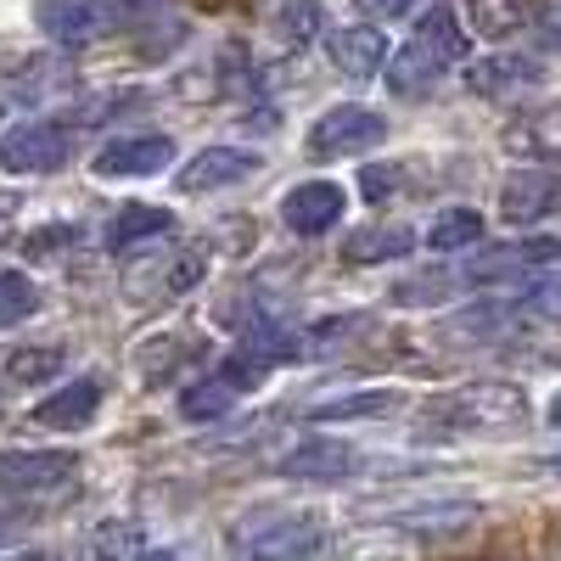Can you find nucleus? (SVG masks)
Wrapping results in <instances>:
<instances>
[{
    "label": "nucleus",
    "mask_w": 561,
    "mask_h": 561,
    "mask_svg": "<svg viewBox=\"0 0 561 561\" xmlns=\"http://www.w3.org/2000/svg\"><path fill=\"white\" fill-rule=\"evenodd\" d=\"M466 57V28L449 7H433L427 18L415 23L410 45L404 51L388 57V90L393 96H421V90H433L455 62Z\"/></svg>",
    "instance_id": "nucleus-1"
},
{
    "label": "nucleus",
    "mask_w": 561,
    "mask_h": 561,
    "mask_svg": "<svg viewBox=\"0 0 561 561\" xmlns=\"http://www.w3.org/2000/svg\"><path fill=\"white\" fill-rule=\"evenodd\" d=\"M528 415V393L511 382H466L433 404H421V421L438 433H505Z\"/></svg>",
    "instance_id": "nucleus-2"
},
{
    "label": "nucleus",
    "mask_w": 561,
    "mask_h": 561,
    "mask_svg": "<svg viewBox=\"0 0 561 561\" xmlns=\"http://www.w3.org/2000/svg\"><path fill=\"white\" fill-rule=\"evenodd\" d=\"M79 494V460L73 455H0V517H23V511H45L57 500Z\"/></svg>",
    "instance_id": "nucleus-3"
},
{
    "label": "nucleus",
    "mask_w": 561,
    "mask_h": 561,
    "mask_svg": "<svg viewBox=\"0 0 561 561\" xmlns=\"http://www.w3.org/2000/svg\"><path fill=\"white\" fill-rule=\"evenodd\" d=\"M230 550L237 556H320L325 550V523L314 511H259V517H242L230 528Z\"/></svg>",
    "instance_id": "nucleus-4"
},
{
    "label": "nucleus",
    "mask_w": 561,
    "mask_h": 561,
    "mask_svg": "<svg viewBox=\"0 0 561 561\" xmlns=\"http://www.w3.org/2000/svg\"><path fill=\"white\" fill-rule=\"evenodd\" d=\"M73 158V129L57 118H28L0 135V174H51Z\"/></svg>",
    "instance_id": "nucleus-5"
},
{
    "label": "nucleus",
    "mask_w": 561,
    "mask_h": 561,
    "mask_svg": "<svg viewBox=\"0 0 561 561\" xmlns=\"http://www.w3.org/2000/svg\"><path fill=\"white\" fill-rule=\"evenodd\" d=\"M382 140H388V118L382 113L343 102V107H332L309 129V152L314 158H359L370 147H382Z\"/></svg>",
    "instance_id": "nucleus-6"
},
{
    "label": "nucleus",
    "mask_w": 561,
    "mask_h": 561,
    "mask_svg": "<svg viewBox=\"0 0 561 561\" xmlns=\"http://www.w3.org/2000/svg\"><path fill=\"white\" fill-rule=\"evenodd\" d=\"M550 264H561V237H528V242H505V248L478 253L460 270V280L466 287H489V280H517V275L550 270Z\"/></svg>",
    "instance_id": "nucleus-7"
},
{
    "label": "nucleus",
    "mask_w": 561,
    "mask_h": 561,
    "mask_svg": "<svg viewBox=\"0 0 561 561\" xmlns=\"http://www.w3.org/2000/svg\"><path fill=\"white\" fill-rule=\"evenodd\" d=\"M561 214V169H523L500 185V219L505 225H539Z\"/></svg>",
    "instance_id": "nucleus-8"
},
{
    "label": "nucleus",
    "mask_w": 561,
    "mask_h": 561,
    "mask_svg": "<svg viewBox=\"0 0 561 561\" xmlns=\"http://www.w3.org/2000/svg\"><path fill=\"white\" fill-rule=\"evenodd\" d=\"M348 208V192L337 180H304L293 185L287 197H280V219H287V230H298V237H325Z\"/></svg>",
    "instance_id": "nucleus-9"
},
{
    "label": "nucleus",
    "mask_w": 561,
    "mask_h": 561,
    "mask_svg": "<svg viewBox=\"0 0 561 561\" xmlns=\"http://www.w3.org/2000/svg\"><path fill=\"white\" fill-rule=\"evenodd\" d=\"M174 163V140L169 135H118L96 152V174L107 180H140V174H163Z\"/></svg>",
    "instance_id": "nucleus-10"
},
{
    "label": "nucleus",
    "mask_w": 561,
    "mask_h": 561,
    "mask_svg": "<svg viewBox=\"0 0 561 561\" xmlns=\"http://www.w3.org/2000/svg\"><path fill=\"white\" fill-rule=\"evenodd\" d=\"M34 23L57 45H90L107 28V7L102 0H34Z\"/></svg>",
    "instance_id": "nucleus-11"
},
{
    "label": "nucleus",
    "mask_w": 561,
    "mask_h": 561,
    "mask_svg": "<svg viewBox=\"0 0 561 561\" xmlns=\"http://www.w3.org/2000/svg\"><path fill=\"white\" fill-rule=\"evenodd\" d=\"M259 174V152L248 147H208L197 152L192 163L180 169V192H225L237 180H253Z\"/></svg>",
    "instance_id": "nucleus-12"
},
{
    "label": "nucleus",
    "mask_w": 561,
    "mask_h": 561,
    "mask_svg": "<svg viewBox=\"0 0 561 561\" xmlns=\"http://www.w3.org/2000/svg\"><path fill=\"white\" fill-rule=\"evenodd\" d=\"M500 147L523 163H556L561 158V107H539V113H523L500 129Z\"/></svg>",
    "instance_id": "nucleus-13"
},
{
    "label": "nucleus",
    "mask_w": 561,
    "mask_h": 561,
    "mask_svg": "<svg viewBox=\"0 0 561 561\" xmlns=\"http://www.w3.org/2000/svg\"><path fill=\"white\" fill-rule=\"evenodd\" d=\"M359 466V455L343 438H304L287 460H280V478H298V483H337Z\"/></svg>",
    "instance_id": "nucleus-14"
},
{
    "label": "nucleus",
    "mask_w": 561,
    "mask_h": 561,
    "mask_svg": "<svg viewBox=\"0 0 561 561\" xmlns=\"http://www.w3.org/2000/svg\"><path fill=\"white\" fill-rule=\"evenodd\" d=\"M102 377H79V382H68V388H57L51 399H39L34 404V421L39 427H57V433H79L90 415L102 410Z\"/></svg>",
    "instance_id": "nucleus-15"
},
{
    "label": "nucleus",
    "mask_w": 561,
    "mask_h": 561,
    "mask_svg": "<svg viewBox=\"0 0 561 561\" xmlns=\"http://www.w3.org/2000/svg\"><path fill=\"white\" fill-rule=\"evenodd\" d=\"M325 51H332L337 73L348 79H370L382 62H388V34L377 23H354V28H337L332 39H325Z\"/></svg>",
    "instance_id": "nucleus-16"
},
{
    "label": "nucleus",
    "mask_w": 561,
    "mask_h": 561,
    "mask_svg": "<svg viewBox=\"0 0 561 561\" xmlns=\"http://www.w3.org/2000/svg\"><path fill=\"white\" fill-rule=\"evenodd\" d=\"M534 12H539V0H466V23L483 39H511V34L534 28Z\"/></svg>",
    "instance_id": "nucleus-17"
},
{
    "label": "nucleus",
    "mask_w": 561,
    "mask_h": 561,
    "mask_svg": "<svg viewBox=\"0 0 561 561\" xmlns=\"http://www.w3.org/2000/svg\"><path fill=\"white\" fill-rule=\"evenodd\" d=\"M539 79L545 73L528 57H489V62H478L472 73H466V84H472L478 96H517V90H534Z\"/></svg>",
    "instance_id": "nucleus-18"
},
{
    "label": "nucleus",
    "mask_w": 561,
    "mask_h": 561,
    "mask_svg": "<svg viewBox=\"0 0 561 561\" xmlns=\"http://www.w3.org/2000/svg\"><path fill=\"white\" fill-rule=\"evenodd\" d=\"M483 242V214L478 208H444L427 225V248L433 253H460V248H478Z\"/></svg>",
    "instance_id": "nucleus-19"
},
{
    "label": "nucleus",
    "mask_w": 561,
    "mask_h": 561,
    "mask_svg": "<svg viewBox=\"0 0 561 561\" xmlns=\"http://www.w3.org/2000/svg\"><path fill=\"white\" fill-rule=\"evenodd\" d=\"M237 399H242V388L230 382L225 370H214V377H203V382H192V388L180 393V410L192 415V421H219V415H225L230 404H237Z\"/></svg>",
    "instance_id": "nucleus-20"
},
{
    "label": "nucleus",
    "mask_w": 561,
    "mask_h": 561,
    "mask_svg": "<svg viewBox=\"0 0 561 561\" xmlns=\"http://www.w3.org/2000/svg\"><path fill=\"white\" fill-rule=\"evenodd\" d=\"M399 410L393 388H365V393H343V399H325L309 410V421H365V415H388Z\"/></svg>",
    "instance_id": "nucleus-21"
},
{
    "label": "nucleus",
    "mask_w": 561,
    "mask_h": 561,
    "mask_svg": "<svg viewBox=\"0 0 561 561\" xmlns=\"http://www.w3.org/2000/svg\"><path fill=\"white\" fill-rule=\"evenodd\" d=\"M163 230H169V208H158V203H129V208H118L107 242L124 253V248L147 242V237H163Z\"/></svg>",
    "instance_id": "nucleus-22"
},
{
    "label": "nucleus",
    "mask_w": 561,
    "mask_h": 561,
    "mask_svg": "<svg viewBox=\"0 0 561 561\" xmlns=\"http://www.w3.org/2000/svg\"><path fill=\"white\" fill-rule=\"evenodd\" d=\"M320 28H325V12L314 7V0H280L275 18H270V34L280 45H309Z\"/></svg>",
    "instance_id": "nucleus-23"
},
{
    "label": "nucleus",
    "mask_w": 561,
    "mask_h": 561,
    "mask_svg": "<svg viewBox=\"0 0 561 561\" xmlns=\"http://www.w3.org/2000/svg\"><path fill=\"white\" fill-rule=\"evenodd\" d=\"M415 248V237L404 225H377V230H359V237H348V259L354 264H377V259H399V253H410Z\"/></svg>",
    "instance_id": "nucleus-24"
},
{
    "label": "nucleus",
    "mask_w": 561,
    "mask_h": 561,
    "mask_svg": "<svg viewBox=\"0 0 561 561\" xmlns=\"http://www.w3.org/2000/svg\"><path fill=\"white\" fill-rule=\"evenodd\" d=\"M472 517H478L472 500H438V505H404V511H393L399 528H466Z\"/></svg>",
    "instance_id": "nucleus-25"
},
{
    "label": "nucleus",
    "mask_w": 561,
    "mask_h": 561,
    "mask_svg": "<svg viewBox=\"0 0 561 561\" xmlns=\"http://www.w3.org/2000/svg\"><path fill=\"white\" fill-rule=\"evenodd\" d=\"M62 359H68L62 343H28V348H12L7 377L12 382H45V377H57V370H62Z\"/></svg>",
    "instance_id": "nucleus-26"
},
{
    "label": "nucleus",
    "mask_w": 561,
    "mask_h": 561,
    "mask_svg": "<svg viewBox=\"0 0 561 561\" xmlns=\"http://www.w3.org/2000/svg\"><path fill=\"white\" fill-rule=\"evenodd\" d=\"M39 309V287L23 270H0V325H23Z\"/></svg>",
    "instance_id": "nucleus-27"
},
{
    "label": "nucleus",
    "mask_w": 561,
    "mask_h": 561,
    "mask_svg": "<svg viewBox=\"0 0 561 561\" xmlns=\"http://www.w3.org/2000/svg\"><path fill=\"white\" fill-rule=\"evenodd\" d=\"M455 287H460V275H449V270H438V275H410V280H399V287H393V304H404V309H415V304H444Z\"/></svg>",
    "instance_id": "nucleus-28"
},
{
    "label": "nucleus",
    "mask_w": 561,
    "mask_h": 561,
    "mask_svg": "<svg viewBox=\"0 0 561 561\" xmlns=\"http://www.w3.org/2000/svg\"><path fill=\"white\" fill-rule=\"evenodd\" d=\"M90 550L96 556H147V534H140L135 523H107V528H96Z\"/></svg>",
    "instance_id": "nucleus-29"
},
{
    "label": "nucleus",
    "mask_w": 561,
    "mask_h": 561,
    "mask_svg": "<svg viewBox=\"0 0 561 561\" xmlns=\"http://www.w3.org/2000/svg\"><path fill=\"white\" fill-rule=\"evenodd\" d=\"M517 298H523L528 320H561V280H534Z\"/></svg>",
    "instance_id": "nucleus-30"
},
{
    "label": "nucleus",
    "mask_w": 561,
    "mask_h": 561,
    "mask_svg": "<svg viewBox=\"0 0 561 561\" xmlns=\"http://www.w3.org/2000/svg\"><path fill=\"white\" fill-rule=\"evenodd\" d=\"M415 7V0H359V18L365 23H393V18H404Z\"/></svg>",
    "instance_id": "nucleus-31"
},
{
    "label": "nucleus",
    "mask_w": 561,
    "mask_h": 561,
    "mask_svg": "<svg viewBox=\"0 0 561 561\" xmlns=\"http://www.w3.org/2000/svg\"><path fill=\"white\" fill-rule=\"evenodd\" d=\"M534 23H539V45H545V51H561V0H556V7H539Z\"/></svg>",
    "instance_id": "nucleus-32"
},
{
    "label": "nucleus",
    "mask_w": 561,
    "mask_h": 561,
    "mask_svg": "<svg viewBox=\"0 0 561 561\" xmlns=\"http://www.w3.org/2000/svg\"><path fill=\"white\" fill-rule=\"evenodd\" d=\"M393 185V169H365V197H382Z\"/></svg>",
    "instance_id": "nucleus-33"
},
{
    "label": "nucleus",
    "mask_w": 561,
    "mask_h": 561,
    "mask_svg": "<svg viewBox=\"0 0 561 561\" xmlns=\"http://www.w3.org/2000/svg\"><path fill=\"white\" fill-rule=\"evenodd\" d=\"M550 421H556V427H561V393L550 399Z\"/></svg>",
    "instance_id": "nucleus-34"
},
{
    "label": "nucleus",
    "mask_w": 561,
    "mask_h": 561,
    "mask_svg": "<svg viewBox=\"0 0 561 561\" xmlns=\"http://www.w3.org/2000/svg\"><path fill=\"white\" fill-rule=\"evenodd\" d=\"M545 472H556V478H561V455H556V460H545Z\"/></svg>",
    "instance_id": "nucleus-35"
}]
</instances>
